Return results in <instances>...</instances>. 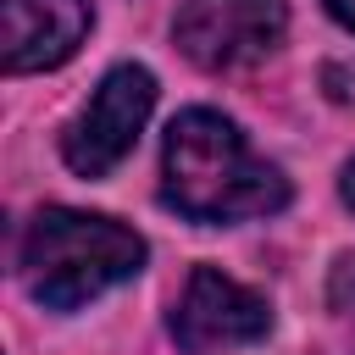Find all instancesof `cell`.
Returning a JSON list of instances; mask_svg holds the SVG:
<instances>
[{"instance_id": "1", "label": "cell", "mask_w": 355, "mask_h": 355, "mask_svg": "<svg viewBox=\"0 0 355 355\" xmlns=\"http://www.w3.org/2000/svg\"><path fill=\"white\" fill-rule=\"evenodd\" d=\"M161 200L189 222H244L288 205V178L261 161L222 111H183L161 144Z\"/></svg>"}, {"instance_id": "2", "label": "cell", "mask_w": 355, "mask_h": 355, "mask_svg": "<svg viewBox=\"0 0 355 355\" xmlns=\"http://www.w3.org/2000/svg\"><path fill=\"white\" fill-rule=\"evenodd\" d=\"M144 266V239L100 211L44 205L22 239L28 294L50 311H78Z\"/></svg>"}, {"instance_id": "3", "label": "cell", "mask_w": 355, "mask_h": 355, "mask_svg": "<svg viewBox=\"0 0 355 355\" xmlns=\"http://www.w3.org/2000/svg\"><path fill=\"white\" fill-rule=\"evenodd\" d=\"M150 105H155V78L144 67H111L100 78V89L89 94V105L72 116L67 139H61V155L78 178H105L144 133L150 122Z\"/></svg>"}, {"instance_id": "4", "label": "cell", "mask_w": 355, "mask_h": 355, "mask_svg": "<svg viewBox=\"0 0 355 355\" xmlns=\"http://www.w3.org/2000/svg\"><path fill=\"white\" fill-rule=\"evenodd\" d=\"M288 6L283 0H183L178 6V50L205 72H233L283 44Z\"/></svg>"}, {"instance_id": "5", "label": "cell", "mask_w": 355, "mask_h": 355, "mask_svg": "<svg viewBox=\"0 0 355 355\" xmlns=\"http://www.w3.org/2000/svg\"><path fill=\"white\" fill-rule=\"evenodd\" d=\"M266 333H272V305H266L255 288L222 277L216 266H194L178 311H172V338H178V349L211 355V349L255 344V338H266Z\"/></svg>"}, {"instance_id": "6", "label": "cell", "mask_w": 355, "mask_h": 355, "mask_svg": "<svg viewBox=\"0 0 355 355\" xmlns=\"http://www.w3.org/2000/svg\"><path fill=\"white\" fill-rule=\"evenodd\" d=\"M0 22H6V72H44V67H61L94 11L89 0H0Z\"/></svg>"}, {"instance_id": "7", "label": "cell", "mask_w": 355, "mask_h": 355, "mask_svg": "<svg viewBox=\"0 0 355 355\" xmlns=\"http://www.w3.org/2000/svg\"><path fill=\"white\" fill-rule=\"evenodd\" d=\"M327 11H333V17H338L349 33H355V0H327Z\"/></svg>"}]
</instances>
